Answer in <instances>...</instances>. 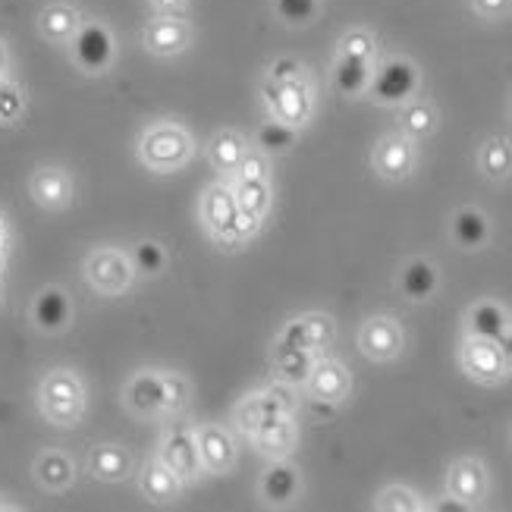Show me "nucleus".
<instances>
[{
    "label": "nucleus",
    "instance_id": "obj_8",
    "mask_svg": "<svg viewBox=\"0 0 512 512\" xmlns=\"http://www.w3.org/2000/svg\"><path fill=\"white\" fill-rule=\"evenodd\" d=\"M459 365L478 384H500L509 377V368H506V359L497 340L469 337L459 349Z\"/></svg>",
    "mask_w": 512,
    "mask_h": 512
},
{
    "label": "nucleus",
    "instance_id": "obj_18",
    "mask_svg": "<svg viewBox=\"0 0 512 512\" xmlns=\"http://www.w3.org/2000/svg\"><path fill=\"white\" fill-rule=\"evenodd\" d=\"M236 214H239V205H236L233 186H227V183L208 186V192L202 198V220H205L208 233L214 236V242H220L230 233Z\"/></svg>",
    "mask_w": 512,
    "mask_h": 512
},
{
    "label": "nucleus",
    "instance_id": "obj_11",
    "mask_svg": "<svg viewBox=\"0 0 512 512\" xmlns=\"http://www.w3.org/2000/svg\"><path fill=\"white\" fill-rule=\"evenodd\" d=\"M415 161H418V154H415V142L409 136H403V132H393V136H384L381 142L374 145V170L381 180L387 183H403L412 176L415 170Z\"/></svg>",
    "mask_w": 512,
    "mask_h": 512
},
{
    "label": "nucleus",
    "instance_id": "obj_51",
    "mask_svg": "<svg viewBox=\"0 0 512 512\" xmlns=\"http://www.w3.org/2000/svg\"><path fill=\"white\" fill-rule=\"evenodd\" d=\"M7 70V48H4V41H0V76H4Z\"/></svg>",
    "mask_w": 512,
    "mask_h": 512
},
{
    "label": "nucleus",
    "instance_id": "obj_44",
    "mask_svg": "<svg viewBox=\"0 0 512 512\" xmlns=\"http://www.w3.org/2000/svg\"><path fill=\"white\" fill-rule=\"evenodd\" d=\"M267 173H271V167H267V154L261 148L255 151H246L242 154V164L236 167V180H267Z\"/></svg>",
    "mask_w": 512,
    "mask_h": 512
},
{
    "label": "nucleus",
    "instance_id": "obj_2",
    "mask_svg": "<svg viewBox=\"0 0 512 512\" xmlns=\"http://www.w3.org/2000/svg\"><path fill=\"white\" fill-rule=\"evenodd\" d=\"M41 412L48 415L54 425L70 428L79 421L85 409V393L73 371H51L41 384Z\"/></svg>",
    "mask_w": 512,
    "mask_h": 512
},
{
    "label": "nucleus",
    "instance_id": "obj_17",
    "mask_svg": "<svg viewBox=\"0 0 512 512\" xmlns=\"http://www.w3.org/2000/svg\"><path fill=\"white\" fill-rule=\"evenodd\" d=\"M299 491H302V475L296 465L286 459H274L267 465L261 475V484H258L261 500L271 506H289L299 497Z\"/></svg>",
    "mask_w": 512,
    "mask_h": 512
},
{
    "label": "nucleus",
    "instance_id": "obj_29",
    "mask_svg": "<svg viewBox=\"0 0 512 512\" xmlns=\"http://www.w3.org/2000/svg\"><path fill=\"white\" fill-rule=\"evenodd\" d=\"M403 110H399V129H403V136H409L412 142L418 139H428L431 132L437 129V110L421 101V98H412L406 104H399Z\"/></svg>",
    "mask_w": 512,
    "mask_h": 512
},
{
    "label": "nucleus",
    "instance_id": "obj_42",
    "mask_svg": "<svg viewBox=\"0 0 512 512\" xmlns=\"http://www.w3.org/2000/svg\"><path fill=\"white\" fill-rule=\"evenodd\" d=\"M26 110V98H22V88L10 79L0 76V123H16Z\"/></svg>",
    "mask_w": 512,
    "mask_h": 512
},
{
    "label": "nucleus",
    "instance_id": "obj_47",
    "mask_svg": "<svg viewBox=\"0 0 512 512\" xmlns=\"http://www.w3.org/2000/svg\"><path fill=\"white\" fill-rule=\"evenodd\" d=\"M308 412L311 415H315V418H330L333 412H337V403H327V399H311V403H308Z\"/></svg>",
    "mask_w": 512,
    "mask_h": 512
},
{
    "label": "nucleus",
    "instance_id": "obj_43",
    "mask_svg": "<svg viewBox=\"0 0 512 512\" xmlns=\"http://www.w3.org/2000/svg\"><path fill=\"white\" fill-rule=\"evenodd\" d=\"M261 224H264V220H258V217H252V214H246V211H239L236 220H233V227H230V233H227L224 239H220V246H224V249L242 246V242H249L252 236H258Z\"/></svg>",
    "mask_w": 512,
    "mask_h": 512
},
{
    "label": "nucleus",
    "instance_id": "obj_52",
    "mask_svg": "<svg viewBox=\"0 0 512 512\" xmlns=\"http://www.w3.org/2000/svg\"><path fill=\"white\" fill-rule=\"evenodd\" d=\"M0 271H4V255H0Z\"/></svg>",
    "mask_w": 512,
    "mask_h": 512
},
{
    "label": "nucleus",
    "instance_id": "obj_37",
    "mask_svg": "<svg viewBox=\"0 0 512 512\" xmlns=\"http://www.w3.org/2000/svg\"><path fill=\"white\" fill-rule=\"evenodd\" d=\"M129 261H132V271H136V274H142V277H158L164 267H167V252L158 246V242L145 239V242H139L136 249H132Z\"/></svg>",
    "mask_w": 512,
    "mask_h": 512
},
{
    "label": "nucleus",
    "instance_id": "obj_46",
    "mask_svg": "<svg viewBox=\"0 0 512 512\" xmlns=\"http://www.w3.org/2000/svg\"><path fill=\"white\" fill-rule=\"evenodd\" d=\"M472 7L484 19H503L512 10V0H472Z\"/></svg>",
    "mask_w": 512,
    "mask_h": 512
},
{
    "label": "nucleus",
    "instance_id": "obj_25",
    "mask_svg": "<svg viewBox=\"0 0 512 512\" xmlns=\"http://www.w3.org/2000/svg\"><path fill=\"white\" fill-rule=\"evenodd\" d=\"M315 359H318V355L308 352V349L283 346V343L274 346V371H277L280 381L289 384V387H305L311 368H315Z\"/></svg>",
    "mask_w": 512,
    "mask_h": 512
},
{
    "label": "nucleus",
    "instance_id": "obj_40",
    "mask_svg": "<svg viewBox=\"0 0 512 512\" xmlns=\"http://www.w3.org/2000/svg\"><path fill=\"white\" fill-rule=\"evenodd\" d=\"M377 54V41L365 29H352L340 38V57H355V60H374Z\"/></svg>",
    "mask_w": 512,
    "mask_h": 512
},
{
    "label": "nucleus",
    "instance_id": "obj_3",
    "mask_svg": "<svg viewBox=\"0 0 512 512\" xmlns=\"http://www.w3.org/2000/svg\"><path fill=\"white\" fill-rule=\"evenodd\" d=\"M261 95H264V104H267V110H271L274 120L289 123L296 129H302L311 120V110H315V98H311V88H308L305 76L286 79V82L267 79Z\"/></svg>",
    "mask_w": 512,
    "mask_h": 512
},
{
    "label": "nucleus",
    "instance_id": "obj_21",
    "mask_svg": "<svg viewBox=\"0 0 512 512\" xmlns=\"http://www.w3.org/2000/svg\"><path fill=\"white\" fill-rule=\"evenodd\" d=\"M450 230L459 249L475 252V249H484L487 239H491V220L478 208H459L450 220Z\"/></svg>",
    "mask_w": 512,
    "mask_h": 512
},
{
    "label": "nucleus",
    "instance_id": "obj_19",
    "mask_svg": "<svg viewBox=\"0 0 512 512\" xmlns=\"http://www.w3.org/2000/svg\"><path fill=\"white\" fill-rule=\"evenodd\" d=\"M129 412L154 418L164 412V371H139L126 387Z\"/></svg>",
    "mask_w": 512,
    "mask_h": 512
},
{
    "label": "nucleus",
    "instance_id": "obj_28",
    "mask_svg": "<svg viewBox=\"0 0 512 512\" xmlns=\"http://www.w3.org/2000/svg\"><path fill=\"white\" fill-rule=\"evenodd\" d=\"M32 318L41 330L57 333L70 324V299H66L63 289H44V293L35 299Z\"/></svg>",
    "mask_w": 512,
    "mask_h": 512
},
{
    "label": "nucleus",
    "instance_id": "obj_4",
    "mask_svg": "<svg viewBox=\"0 0 512 512\" xmlns=\"http://www.w3.org/2000/svg\"><path fill=\"white\" fill-rule=\"evenodd\" d=\"M418 66L406 57H390L371 73L368 92L377 104H406L418 95Z\"/></svg>",
    "mask_w": 512,
    "mask_h": 512
},
{
    "label": "nucleus",
    "instance_id": "obj_6",
    "mask_svg": "<svg viewBox=\"0 0 512 512\" xmlns=\"http://www.w3.org/2000/svg\"><path fill=\"white\" fill-rule=\"evenodd\" d=\"M114 57H117V41L110 35V29L101 26V22H82L79 32L73 35V60L79 70L98 76L110 70Z\"/></svg>",
    "mask_w": 512,
    "mask_h": 512
},
{
    "label": "nucleus",
    "instance_id": "obj_14",
    "mask_svg": "<svg viewBox=\"0 0 512 512\" xmlns=\"http://www.w3.org/2000/svg\"><path fill=\"white\" fill-rule=\"evenodd\" d=\"M305 390L311 399H327V403H343L352 390V377L349 368L337 359H315V368H311Z\"/></svg>",
    "mask_w": 512,
    "mask_h": 512
},
{
    "label": "nucleus",
    "instance_id": "obj_33",
    "mask_svg": "<svg viewBox=\"0 0 512 512\" xmlns=\"http://www.w3.org/2000/svg\"><path fill=\"white\" fill-rule=\"evenodd\" d=\"M35 475L38 481L48 487V491H63V487H70L73 484V462L70 456H63L57 450H48V453H41L38 462H35Z\"/></svg>",
    "mask_w": 512,
    "mask_h": 512
},
{
    "label": "nucleus",
    "instance_id": "obj_22",
    "mask_svg": "<svg viewBox=\"0 0 512 512\" xmlns=\"http://www.w3.org/2000/svg\"><path fill=\"white\" fill-rule=\"evenodd\" d=\"M440 286V277H437V267L428 261V258H412L403 274H399V289H403V296L409 302H428Z\"/></svg>",
    "mask_w": 512,
    "mask_h": 512
},
{
    "label": "nucleus",
    "instance_id": "obj_45",
    "mask_svg": "<svg viewBox=\"0 0 512 512\" xmlns=\"http://www.w3.org/2000/svg\"><path fill=\"white\" fill-rule=\"evenodd\" d=\"M296 76H302V63L293 57H277L271 63V70H267V79L271 82H286V79H296Z\"/></svg>",
    "mask_w": 512,
    "mask_h": 512
},
{
    "label": "nucleus",
    "instance_id": "obj_9",
    "mask_svg": "<svg viewBox=\"0 0 512 512\" xmlns=\"http://www.w3.org/2000/svg\"><path fill=\"white\" fill-rule=\"evenodd\" d=\"M161 459L167 462V469L180 478L183 484H192L205 475L202 453H198V440L195 431H186L180 425H173L164 440H161Z\"/></svg>",
    "mask_w": 512,
    "mask_h": 512
},
{
    "label": "nucleus",
    "instance_id": "obj_41",
    "mask_svg": "<svg viewBox=\"0 0 512 512\" xmlns=\"http://www.w3.org/2000/svg\"><path fill=\"white\" fill-rule=\"evenodd\" d=\"M189 406V381L183 374H164V412L161 415H180Z\"/></svg>",
    "mask_w": 512,
    "mask_h": 512
},
{
    "label": "nucleus",
    "instance_id": "obj_27",
    "mask_svg": "<svg viewBox=\"0 0 512 512\" xmlns=\"http://www.w3.org/2000/svg\"><path fill=\"white\" fill-rule=\"evenodd\" d=\"M371 63L368 60H355V57H337L333 63V88L346 98H359L362 92H368L371 82Z\"/></svg>",
    "mask_w": 512,
    "mask_h": 512
},
{
    "label": "nucleus",
    "instance_id": "obj_20",
    "mask_svg": "<svg viewBox=\"0 0 512 512\" xmlns=\"http://www.w3.org/2000/svg\"><path fill=\"white\" fill-rule=\"evenodd\" d=\"M255 447L271 456V459H286L296 447V425H293V415H271L264 425L252 434Z\"/></svg>",
    "mask_w": 512,
    "mask_h": 512
},
{
    "label": "nucleus",
    "instance_id": "obj_15",
    "mask_svg": "<svg viewBox=\"0 0 512 512\" xmlns=\"http://www.w3.org/2000/svg\"><path fill=\"white\" fill-rule=\"evenodd\" d=\"M447 494L462 500L465 506H478L487 497V469L481 459H456L450 465V475H447Z\"/></svg>",
    "mask_w": 512,
    "mask_h": 512
},
{
    "label": "nucleus",
    "instance_id": "obj_13",
    "mask_svg": "<svg viewBox=\"0 0 512 512\" xmlns=\"http://www.w3.org/2000/svg\"><path fill=\"white\" fill-rule=\"evenodd\" d=\"M333 333H337V327H333V318L321 315V311H311V315H302L296 321H289L280 333L283 346H296V349H308V352H321L333 343Z\"/></svg>",
    "mask_w": 512,
    "mask_h": 512
},
{
    "label": "nucleus",
    "instance_id": "obj_7",
    "mask_svg": "<svg viewBox=\"0 0 512 512\" xmlns=\"http://www.w3.org/2000/svg\"><path fill=\"white\" fill-rule=\"evenodd\" d=\"M85 277L98 289V293L120 296L132 286L136 271H132L129 255H123L120 249H95L85 261Z\"/></svg>",
    "mask_w": 512,
    "mask_h": 512
},
{
    "label": "nucleus",
    "instance_id": "obj_24",
    "mask_svg": "<svg viewBox=\"0 0 512 512\" xmlns=\"http://www.w3.org/2000/svg\"><path fill=\"white\" fill-rule=\"evenodd\" d=\"M32 195H35V202L44 205V208H66V205H70V195H73L70 176H66L60 167H41V170H35V176H32Z\"/></svg>",
    "mask_w": 512,
    "mask_h": 512
},
{
    "label": "nucleus",
    "instance_id": "obj_10",
    "mask_svg": "<svg viewBox=\"0 0 512 512\" xmlns=\"http://www.w3.org/2000/svg\"><path fill=\"white\" fill-rule=\"evenodd\" d=\"M403 346H406V333L396 318L374 315L359 330V349L371 362H393V359H399Z\"/></svg>",
    "mask_w": 512,
    "mask_h": 512
},
{
    "label": "nucleus",
    "instance_id": "obj_35",
    "mask_svg": "<svg viewBox=\"0 0 512 512\" xmlns=\"http://www.w3.org/2000/svg\"><path fill=\"white\" fill-rule=\"evenodd\" d=\"M92 475L101 478V481H123L129 475V453L123 447H110V443H104V447H98L92 453Z\"/></svg>",
    "mask_w": 512,
    "mask_h": 512
},
{
    "label": "nucleus",
    "instance_id": "obj_30",
    "mask_svg": "<svg viewBox=\"0 0 512 512\" xmlns=\"http://www.w3.org/2000/svg\"><path fill=\"white\" fill-rule=\"evenodd\" d=\"M246 151H249L246 139H242L239 132H233V129H220L217 136L211 139V148H208L214 170L227 173V176L236 173V167L242 164V154H246Z\"/></svg>",
    "mask_w": 512,
    "mask_h": 512
},
{
    "label": "nucleus",
    "instance_id": "obj_38",
    "mask_svg": "<svg viewBox=\"0 0 512 512\" xmlns=\"http://www.w3.org/2000/svg\"><path fill=\"white\" fill-rule=\"evenodd\" d=\"M374 509H381V512H418V509H425V503H421L418 494L409 491V487L393 484V487H387V491L377 494Z\"/></svg>",
    "mask_w": 512,
    "mask_h": 512
},
{
    "label": "nucleus",
    "instance_id": "obj_36",
    "mask_svg": "<svg viewBox=\"0 0 512 512\" xmlns=\"http://www.w3.org/2000/svg\"><path fill=\"white\" fill-rule=\"evenodd\" d=\"M296 139H299V129L289 126V123H280L274 117L267 123H261L258 132H255V145L264 154H283V151H289L296 145Z\"/></svg>",
    "mask_w": 512,
    "mask_h": 512
},
{
    "label": "nucleus",
    "instance_id": "obj_23",
    "mask_svg": "<svg viewBox=\"0 0 512 512\" xmlns=\"http://www.w3.org/2000/svg\"><path fill=\"white\" fill-rule=\"evenodd\" d=\"M509 327V311L494 299H481L469 308V337L500 340Z\"/></svg>",
    "mask_w": 512,
    "mask_h": 512
},
{
    "label": "nucleus",
    "instance_id": "obj_50",
    "mask_svg": "<svg viewBox=\"0 0 512 512\" xmlns=\"http://www.w3.org/2000/svg\"><path fill=\"white\" fill-rule=\"evenodd\" d=\"M154 7H158L161 13H180L186 7V0H151Z\"/></svg>",
    "mask_w": 512,
    "mask_h": 512
},
{
    "label": "nucleus",
    "instance_id": "obj_49",
    "mask_svg": "<svg viewBox=\"0 0 512 512\" xmlns=\"http://www.w3.org/2000/svg\"><path fill=\"white\" fill-rule=\"evenodd\" d=\"M497 343H500V352H503V359H506V368L512 371V327L503 333V337H500Z\"/></svg>",
    "mask_w": 512,
    "mask_h": 512
},
{
    "label": "nucleus",
    "instance_id": "obj_32",
    "mask_svg": "<svg viewBox=\"0 0 512 512\" xmlns=\"http://www.w3.org/2000/svg\"><path fill=\"white\" fill-rule=\"evenodd\" d=\"M38 26H41V35L51 38V41H73V35L79 32L82 19L73 7L66 4H51L38 16Z\"/></svg>",
    "mask_w": 512,
    "mask_h": 512
},
{
    "label": "nucleus",
    "instance_id": "obj_39",
    "mask_svg": "<svg viewBox=\"0 0 512 512\" xmlns=\"http://www.w3.org/2000/svg\"><path fill=\"white\" fill-rule=\"evenodd\" d=\"M274 10L286 26L302 29V26H311V22H315L321 7H318V0H274Z\"/></svg>",
    "mask_w": 512,
    "mask_h": 512
},
{
    "label": "nucleus",
    "instance_id": "obj_48",
    "mask_svg": "<svg viewBox=\"0 0 512 512\" xmlns=\"http://www.w3.org/2000/svg\"><path fill=\"white\" fill-rule=\"evenodd\" d=\"M431 509H437V512H469L472 506H465L462 500H456V497H447L443 503H434Z\"/></svg>",
    "mask_w": 512,
    "mask_h": 512
},
{
    "label": "nucleus",
    "instance_id": "obj_26",
    "mask_svg": "<svg viewBox=\"0 0 512 512\" xmlns=\"http://www.w3.org/2000/svg\"><path fill=\"white\" fill-rule=\"evenodd\" d=\"M180 491H183V481L167 469V462L161 456L151 459L142 469V494H145V500L173 503L176 497H180Z\"/></svg>",
    "mask_w": 512,
    "mask_h": 512
},
{
    "label": "nucleus",
    "instance_id": "obj_16",
    "mask_svg": "<svg viewBox=\"0 0 512 512\" xmlns=\"http://www.w3.org/2000/svg\"><path fill=\"white\" fill-rule=\"evenodd\" d=\"M198 453H202V465L211 475H227L236 462V443L227 428L220 425H198L195 428Z\"/></svg>",
    "mask_w": 512,
    "mask_h": 512
},
{
    "label": "nucleus",
    "instance_id": "obj_31",
    "mask_svg": "<svg viewBox=\"0 0 512 512\" xmlns=\"http://www.w3.org/2000/svg\"><path fill=\"white\" fill-rule=\"evenodd\" d=\"M478 167L481 173L487 176V180H494V183H503L509 180V173H512V145L500 136L494 139H487L478 151Z\"/></svg>",
    "mask_w": 512,
    "mask_h": 512
},
{
    "label": "nucleus",
    "instance_id": "obj_1",
    "mask_svg": "<svg viewBox=\"0 0 512 512\" xmlns=\"http://www.w3.org/2000/svg\"><path fill=\"white\" fill-rule=\"evenodd\" d=\"M192 151H195L192 136L176 123H154L139 142L142 164L158 173L180 170L192 158Z\"/></svg>",
    "mask_w": 512,
    "mask_h": 512
},
{
    "label": "nucleus",
    "instance_id": "obj_5",
    "mask_svg": "<svg viewBox=\"0 0 512 512\" xmlns=\"http://www.w3.org/2000/svg\"><path fill=\"white\" fill-rule=\"evenodd\" d=\"M293 409H296L293 387L280 381L277 387H267L264 393H252L242 399L233 412V421L239 425V431H246L252 437L271 415H293Z\"/></svg>",
    "mask_w": 512,
    "mask_h": 512
},
{
    "label": "nucleus",
    "instance_id": "obj_53",
    "mask_svg": "<svg viewBox=\"0 0 512 512\" xmlns=\"http://www.w3.org/2000/svg\"><path fill=\"white\" fill-rule=\"evenodd\" d=\"M0 242H4V227H0Z\"/></svg>",
    "mask_w": 512,
    "mask_h": 512
},
{
    "label": "nucleus",
    "instance_id": "obj_12",
    "mask_svg": "<svg viewBox=\"0 0 512 512\" xmlns=\"http://www.w3.org/2000/svg\"><path fill=\"white\" fill-rule=\"evenodd\" d=\"M142 41L145 51L154 57H180L192 44V26L176 13H161L145 26Z\"/></svg>",
    "mask_w": 512,
    "mask_h": 512
},
{
    "label": "nucleus",
    "instance_id": "obj_34",
    "mask_svg": "<svg viewBox=\"0 0 512 512\" xmlns=\"http://www.w3.org/2000/svg\"><path fill=\"white\" fill-rule=\"evenodd\" d=\"M233 195L239 211H246L258 220H264L267 211H271V183L267 180H236Z\"/></svg>",
    "mask_w": 512,
    "mask_h": 512
}]
</instances>
